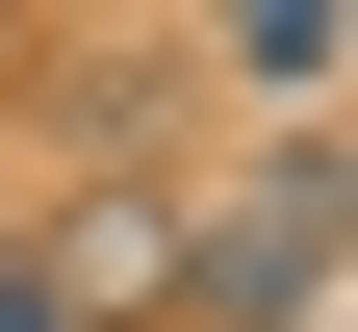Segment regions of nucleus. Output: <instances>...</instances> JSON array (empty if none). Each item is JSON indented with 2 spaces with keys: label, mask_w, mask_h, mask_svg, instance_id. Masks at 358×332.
I'll use <instances>...</instances> for the list:
<instances>
[{
  "label": "nucleus",
  "mask_w": 358,
  "mask_h": 332,
  "mask_svg": "<svg viewBox=\"0 0 358 332\" xmlns=\"http://www.w3.org/2000/svg\"><path fill=\"white\" fill-rule=\"evenodd\" d=\"M154 281H179L205 332H282V307H333V281H358V154H333V128H307V154H256V205L205 230V256H154Z\"/></svg>",
  "instance_id": "1"
},
{
  "label": "nucleus",
  "mask_w": 358,
  "mask_h": 332,
  "mask_svg": "<svg viewBox=\"0 0 358 332\" xmlns=\"http://www.w3.org/2000/svg\"><path fill=\"white\" fill-rule=\"evenodd\" d=\"M0 332H52V281H26V256H0Z\"/></svg>",
  "instance_id": "2"
}]
</instances>
